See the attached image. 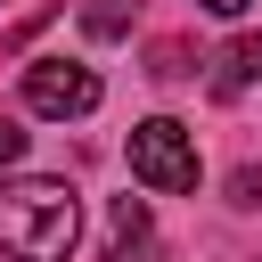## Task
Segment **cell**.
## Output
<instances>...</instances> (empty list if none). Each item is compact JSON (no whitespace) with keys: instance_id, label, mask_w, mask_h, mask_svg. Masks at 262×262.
I'll use <instances>...</instances> for the list:
<instances>
[{"instance_id":"obj_6","label":"cell","mask_w":262,"mask_h":262,"mask_svg":"<svg viewBox=\"0 0 262 262\" xmlns=\"http://www.w3.org/2000/svg\"><path fill=\"white\" fill-rule=\"evenodd\" d=\"M139 25V0H82V33L90 41H123Z\"/></svg>"},{"instance_id":"obj_4","label":"cell","mask_w":262,"mask_h":262,"mask_svg":"<svg viewBox=\"0 0 262 262\" xmlns=\"http://www.w3.org/2000/svg\"><path fill=\"white\" fill-rule=\"evenodd\" d=\"M147 196H115V213H106V262H139L147 254Z\"/></svg>"},{"instance_id":"obj_2","label":"cell","mask_w":262,"mask_h":262,"mask_svg":"<svg viewBox=\"0 0 262 262\" xmlns=\"http://www.w3.org/2000/svg\"><path fill=\"white\" fill-rule=\"evenodd\" d=\"M131 180H139V188H156V196L196 188V139H188V123L147 115V123L131 131Z\"/></svg>"},{"instance_id":"obj_7","label":"cell","mask_w":262,"mask_h":262,"mask_svg":"<svg viewBox=\"0 0 262 262\" xmlns=\"http://www.w3.org/2000/svg\"><path fill=\"white\" fill-rule=\"evenodd\" d=\"M16 156H25V131H16V123H8V115H0V172H8V164H16Z\"/></svg>"},{"instance_id":"obj_3","label":"cell","mask_w":262,"mask_h":262,"mask_svg":"<svg viewBox=\"0 0 262 262\" xmlns=\"http://www.w3.org/2000/svg\"><path fill=\"white\" fill-rule=\"evenodd\" d=\"M25 106L49 115V123H74V115L98 106V74L74 66V57H33V66H25Z\"/></svg>"},{"instance_id":"obj_8","label":"cell","mask_w":262,"mask_h":262,"mask_svg":"<svg viewBox=\"0 0 262 262\" xmlns=\"http://www.w3.org/2000/svg\"><path fill=\"white\" fill-rule=\"evenodd\" d=\"M196 8H213V16H237V8H254V0H196Z\"/></svg>"},{"instance_id":"obj_1","label":"cell","mask_w":262,"mask_h":262,"mask_svg":"<svg viewBox=\"0 0 262 262\" xmlns=\"http://www.w3.org/2000/svg\"><path fill=\"white\" fill-rule=\"evenodd\" d=\"M82 237V205L66 180L33 172V180H8L0 188V254L8 262H66Z\"/></svg>"},{"instance_id":"obj_5","label":"cell","mask_w":262,"mask_h":262,"mask_svg":"<svg viewBox=\"0 0 262 262\" xmlns=\"http://www.w3.org/2000/svg\"><path fill=\"white\" fill-rule=\"evenodd\" d=\"M262 82V33H237L221 57H213V98H237V90H254Z\"/></svg>"}]
</instances>
